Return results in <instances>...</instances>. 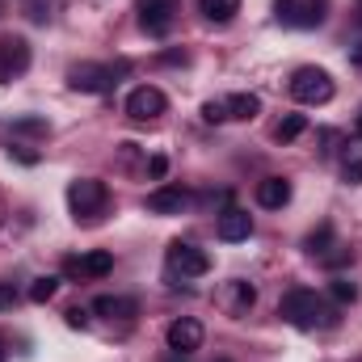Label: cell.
Returning a JSON list of instances; mask_svg holds the SVG:
<instances>
[{"label": "cell", "instance_id": "cell-27", "mask_svg": "<svg viewBox=\"0 0 362 362\" xmlns=\"http://www.w3.org/2000/svg\"><path fill=\"white\" fill-rule=\"evenodd\" d=\"M165 173H169V156H152V160H148V177L165 181Z\"/></svg>", "mask_w": 362, "mask_h": 362}, {"label": "cell", "instance_id": "cell-1", "mask_svg": "<svg viewBox=\"0 0 362 362\" xmlns=\"http://www.w3.org/2000/svg\"><path fill=\"white\" fill-rule=\"evenodd\" d=\"M278 316L295 329H333L337 325V308L325 303V295L308 291V286H291L282 299H278Z\"/></svg>", "mask_w": 362, "mask_h": 362}, {"label": "cell", "instance_id": "cell-34", "mask_svg": "<svg viewBox=\"0 0 362 362\" xmlns=\"http://www.w3.org/2000/svg\"><path fill=\"white\" fill-rule=\"evenodd\" d=\"M358 127H362V110H358Z\"/></svg>", "mask_w": 362, "mask_h": 362}, {"label": "cell", "instance_id": "cell-9", "mask_svg": "<svg viewBox=\"0 0 362 362\" xmlns=\"http://www.w3.org/2000/svg\"><path fill=\"white\" fill-rule=\"evenodd\" d=\"M177 0H139V25H144V34H152V38H165L169 30H173V21H177Z\"/></svg>", "mask_w": 362, "mask_h": 362}, {"label": "cell", "instance_id": "cell-24", "mask_svg": "<svg viewBox=\"0 0 362 362\" xmlns=\"http://www.w3.org/2000/svg\"><path fill=\"white\" fill-rule=\"evenodd\" d=\"M8 131H13V135H47L51 122H47V118H13Z\"/></svg>", "mask_w": 362, "mask_h": 362}, {"label": "cell", "instance_id": "cell-8", "mask_svg": "<svg viewBox=\"0 0 362 362\" xmlns=\"http://www.w3.org/2000/svg\"><path fill=\"white\" fill-rule=\"evenodd\" d=\"M30 72V42L17 38V34H4L0 38V85L17 81Z\"/></svg>", "mask_w": 362, "mask_h": 362}, {"label": "cell", "instance_id": "cell-33", "mask_svg": "<svg viewBox=\"0 0 362 362\" xmlns=\"http://www.w3.org/2000/svg\"><path fill=\"white\" fill-rule=\"evenodd\" d=\"M215 362H232V358H215Z\"/></svg>", "mask_w": 362, "mask_h": 362}, {"label": "cell", "instance_id": "cell-15", "mask_svg": "<svg viewBox=\"0 0 362 362\" xmlns=\"http://www.w3.org/2000/svg\"><path fill=\"white\" fill-rule=\"evenodd\" d=\"M93 312L105 316V320H131V316H139V303L127 299V295H97L93 299Z\"/></svg>", "mask_w": 362, "mask_h": 362}, {"label": "cell", "instance_id": "cell-5", "mask_svg": "<svg viewBox=\"0 0 362 362\" xmlns=\"http://www.w3.org/2000/svg\"><path fill=\"white\" fill-rule=\"evenodd\" d=\"M118 76H122V64L114 68V64H76V68H68V85L76 93H110L118 85Z\"/></svg>", "mask_w": 362, "mask_h": 362}, {"label": "cell", "instance_id": "cell-16", "mask_svg": "<svg viewBox=\"0 0 362 362\" xmlns=\"http://www.w3.org/2000/svg\"><path fill=\"white\" fill-rule=\"evenodd\" d=\"M286 202H291V181L286 177L257 181V206H266V211H282Z\"/></svg>", "mask_w": 362, "mask_h": 362}, {"label": "cell", "instance_id": "cell-26", "mask_svg": "<svg viewBox=\"0 0 362 362\" xmlns=\"http://www.w3.org/2000/svg\"><path fill=\"white\" fill-rule=\"evenodd\" d=\"M202 118H206V122H228V105H223V101H206V105H202Z\"/></svg>", "mask_w": 362, "mask_h": 362}, {"label": "cell", "instance_id": "cell-23", "mask_svg": "<svg viewBox=\"0 0 362 362\" xmlns=\"http://www.w3.org/2000/svg\"><path fill=\"white\" fill-rule=\"evenodd\" d=\"M329 299H333L337 308H346V303L358 299V286H354L350 278H333V282H329Z\"/></svg>", "mask_w": 362, "mask_h": 362}, {"label": "cell", "instance_id": "cell-29", "mask_svg": "<svg viewBox=\"0 0 362 362\" xmlns=\"http://www.w3.org/2000/svg\"><path fill=\"white\" fill-rule=\"evenodd\" d=\"M68 325L72 329H89V312L85 308H68Z\"/></svg>", "mask_w": 362, "mask_h": 362}, {"label": "cell", "instance_id": "cell-20", "mask_svg": "<svg viewBox=\"0 0 362 362\" xmlns=\"http://www.w3.org/2000/svg\"><path fill=\"white\" fill-rule=\"evenodd\" d=\"M333 245H337V240H333V223H320V228H316V232H308V240H303L308 257H316V262H320Z\"/></svg>", "mask_w": 362, "mask_h": 362}, {"label": "cell", "instance_id": "cell-4", "mask_svg": "<svg viewBox=\"0 0 362 362\" xmlns=\"http://www.w3.org/2000/svg\"><path fill=\"white\" fill-rule=\"evenodd\" d=\"M329 13V0H274V17L291 30H316Z\"/></svg>", "mask_w": 362, "mask_h": 362}, {"label": "cell", "instance_id": "cell-13", "mask_svg": "<svg viewBox=\"0 0 362 362\" xmlns=\"http://www.w3.org/2000/svg\"><path fill=\"white\" fill-rule=\"evenodd\" d=\"M215 232H219V240H228V245L249 240V236H253V215H249V211H240V206H228V211H219Z\"/></svg>", "mask_w": 362, "mask_h": 362}, {"label": "cell", "instance_id": "cell-10", "mask_svg": "<svg viewBox=\"0 0 362 362\" xmlns=\"http://www.w3.org/2000/svg\"><path fill=\"white\" fill-rule=\"evenodd\" d=\"M253 303H257L253 282H245V278H228V282L219 286V308H223L228 316H249Z\"/></svg>", "mask_w": 362, "mask_h": 362}, {"label": "cell", "instance_id": "cell-6", "mask_svg": "<svg viewBox=\"0 0 362 362\" xmlns=\"http://www.w3.org/2000/svg\"><path fill=\"white\" fill-rule=\"evenodd\" d=\"M165 262H169V274H181V278H202V274L211 270L206 249H198L189 240H173L169 253H165Z\"/></svg>", "mask_w": 362, "mask_h": 362}, {"label": "cell", "instance_id": "cell-3", "mask_svg": "<svg viewBox=\"0 0 362 362\" xmlns=\"http://www.w3.org/2000/svg\"><path fill=\"white\" fill-rule=\"evenodd\" d=\"M291 97L299 105H329L333 101V76L325 68H299L291 76Z\"/></svg>", "mask_w": 362, "mask_h": 362}, {"label": "cell", "instance_id": "cell-18", "mask_svg": "<svg viewBox=\"0 0 362 362\" xmlns=\"http://www.w3.org/2000/svg\"><path fill=\"white\" fill-rule=\"evenodd\" d=\"M223 105H228V118H236V122H249V118L262 114V97L257 93H232V97H223Z\"/></svg>", "mask_w": 362, "mask_h": 362}, {"label": "cell", "instance_id": "cell-2", "mask_svg": "<svg viewBox=\"0 0 362 362\" xmlns=\"http://www.w3.org/2000/svg\"><path fill=\"white\" fill-rule=\"evenodd\" d=\"M68 206L76 215V223H101V215L110 211V189L97 177H76L68 185Z\"/></svg>", "mask_w": 362, "mask_h": 362}, {"label": "cell", "instance_id": "cell-14", "mask_svg": "<svg viewBox=\"0 0 362 362\" xmlns=\"http://www.w3.org/2000/svg\"><path fill=\"white\" fill-rule=\"evenodd\" d=\"M64 270L72 274V278H105V274L114 270V253L93 249V253H85V257H68Z\"/></svg>", "mask_w": 362, "mask_h": 362}, {"label": "cell", "instance_id": "cell-25", "mask_svg": "<svg viewBox=\"0 0 362 362\" xmlns=\"http://www.w3.org/2000/svg\"><path fill=\"white\" fill-rule=\"evenodd\" d=\"M51 8H55V0H25V17H30V21H38V25H47V21L55 17Z\"/></svg>", "mask_w": 362, "mask_h": 362}, {"label": "cell", "instance_id": "cell-32", "mask_svg": "<svg viewBox=\"0 0 362 362\" xmlns=\"http://www.w3.org/2000/svg\"><path fill=\"white\" fill-rule=\"evenodd\" d=\"M0 362H8V354H4V337H0Z\"/></svg>", "mask_w": 362, "mask_h": 362}, {"label": "cell", "instance_id": "cell-19", "mask_svg": "<svg viewBox=\"0 0 362 362\" xmlns=\"http://www.w3.org/2000/svg\"><path fill=\"white\" fill-rule=\"evenodd\" d=\"M198 8H202V17H206V21L228 25V21L240 13V0H198Z\"/></svg>", "mask_w": 362, "mask_h": 362}, {"label": "cell", "instance_id": "cell-35", "mask_svg": "<svg viewBox=\"0 0 362 362\" xmlns=\"http://www.w3.org/2000/svg\"><path fill=\"white\" fill-rule=\"evenodd\" d=\"M177 362H181V358H177Z\"/></svg>", "mask_w": 362, "mask_h": 362}, {"label": "cell", "instance_id": "cell-17", "mask_svg": "<svg viewBox=\"0 0 362 362\" xmlns=\"http://www.w3.org/2000/svg\"><path fill=\"white\" fill-rule=\"evenodd\" d=\"M341 173L350 185L362 181V135H341Z\"/></svg>", "mask_w": 362, "mask_h": 362}, {"label": "cell", "instance_id": "cell-11", "mask_svg": "<svg viewBox=\"0 0 362 362\" xmlns=\"http://www.w3.org/2000/svg\"><path fill=\"white\" fill-rule=\"evenodd\" d=\"M202 325L194 320V316H177L173 325H169V333H165V341H169V350H177V354H194V350H202Z\"/></svg>", "mask_w": 362, "mask_h": 362}, {"label": "cell", "instance_id": "cell-21", "mask_svg": "<svg viewBox=\"0 0 362 362\" xmlns=\"http://www.w3.org/2000/svg\"><path fill=\"white\" fill-rule=\"evenodd\" d=\"M303 131H308V118H303V114H286V118L274 127V139H278V144H291V139H299Z\"/></svg>", "mask_w": 362, "mask_h": 362}, {"label": "cell", "instance_id": "cell-31", "mask_svg": "<svg viewBox=\"0 0 362 362\" xmlns=\"http://www.w3.org/2000/svg\"><path fill=\"white\" fill-rule=\"evenodd\" d=\"M354 64H362V42L354 47Z\"/></svg>", "mask_w": 362, "mask_h": 362}, {"label": "cell", "instance_id": "cell-12", "mask_svg": "<svg viewBox=\"0 0 362 362\" xmlns=\"http://www.w3.org/2000/svg\"><path fill=\"white\" fill-rule=\"evenodd\" d=\"M185 202H189V189L177 185V181L156 185V189L148 194V211H152V215H181V211H185Z\"/></svg>", "mask_w": 362, "mask_h": 362}, {"label": "cell", "instance_id": "cell-22", "mask_svg": "<svg viewBox=\"0 0 362 362\" xmlns=\"http://www.w3.org/2000/svg\"><path fill=\"white\" fill-rule=\"evenodd\" d=\"M55 291H59V278L55 274H42V278L30 282V303H47V299H55Z\"/></svg>", "mask_w": 362, "mask_h": 362}, {"label": "cell", "instance_id": "cell-28", "mask_svg": "<svg viewBox=\"0 0 362 362\" xmlns=\"http://www.w3.org/2000/svg\"><path fill=\"white\" fill-rule=\"evenodd\" d=\"M8 308H17V291H13V282H0V312H8Z\"/></svg>", "mask_w": 362, "mask_h": 362}, {"label": "cell", "instance_id": "cell-7", "mask_svg": "<svg viewBox=\"0 0 362 362\" xmlns=\"http://www.w3.org/2000/svg\"><path fill=\"white\" fill-rule=\"evenodd\" d=\"M165 110H169V97L156 85H139L127 93V118H135V122H156Z\"/></svg>", "mask_w": 362, "mask_h": 362}, {"label": "cell", "instance_id": "cell-30", "mask_svg": "<svg viewBox=\"0 0 362 362\" xmlns=\"http://www.w3.org/2000/svg\"><path fill=\"white\" fill-rule=\"evenodd\" d=\"M118 156H122V165H135V156H139V144H118Z\"/></svg>", "mask_w": 362, "mask_h": 362}]
</instances>
